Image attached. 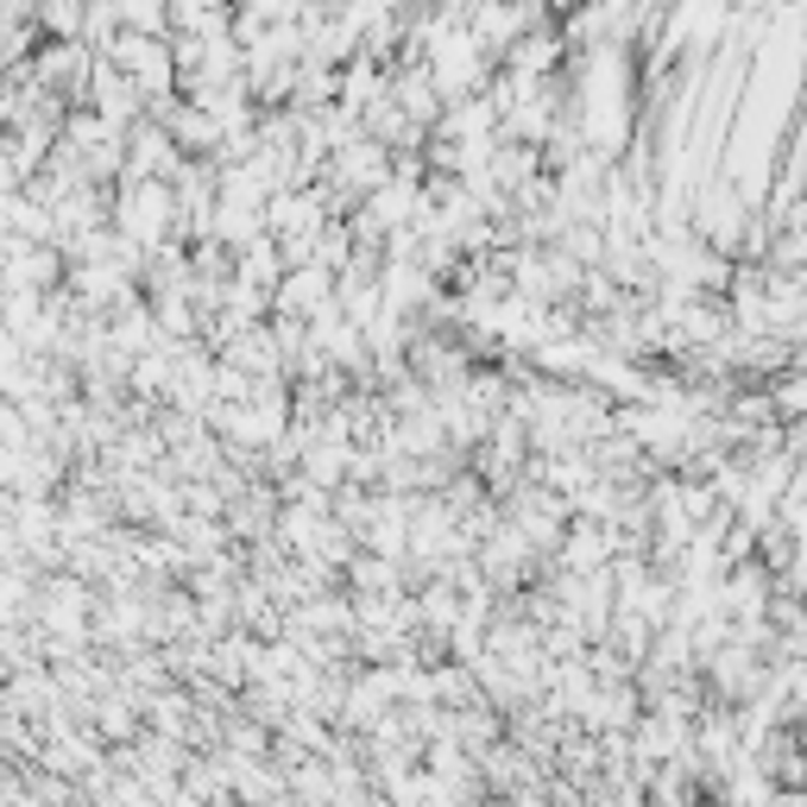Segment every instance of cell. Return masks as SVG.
<instances>
[{
  "label": "cell",
  "mask_w": 807,
  "mask_h": 807,
  "mask_svg": "<svg viewBox=\"0 0 807 807\" xmlns=\"http://www.w3.org/2000/svg\"><path fill=\"white\" fill-rule=\"evenodd\" d=\"M378 7H391V0H378Z\"/></svg>",
  "instance_id": "cell-1"
}]
</instances>
